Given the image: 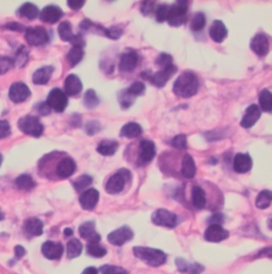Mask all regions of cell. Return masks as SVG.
<instances>
[{"label": "cell", "instance_id": "obj_64", "mask_svg": "<svg viewBox=\"0 0 272 274\" xmlns=\"http://www.w3.org/2000/svg\"><path fill=\"white\" fill-rule=\"evenodd\" d=\"M2 219H3V215H2V213H0V221H1V220H2Z\"/></svg>", "mask_w": 272, "mask_h": 274}, {"label": "cell", "instance_id": "obj_46", "mask_svg": "<svg viewBox=\"0 0 272 274\" xmlns=\"http://www.w3.org/2000/svg\"><path fill=\"white\" fill-rule=\"evenodd\" d=\"M102 274H129V272L121 267L113 265H104L100 268Z\"/></svg>", "mask_w": 272, "mask_h": 274}, {"label": "cell", "instance_id": "obj_30", "mask_svg": "<svg viewBox=\"0 0 272 274\" xmlns=\"http://www.w3.org/2000/svg\"><path fill=\"white\" fill-rule=\"evenodd\" d=\"M142 133V128L137 122H128L120 130V136L127 138L138 137Z\"/></svg>", "mask_w": 272, "mask_h": 274}, {"label": "cell", "instance_id": "obj_61", "mask_svg": "<svg viewBox=\"0 0 272 274\" xmlns=\"http://www.w3.org/2000/svg\"><path fill=\"white\" fill-rule=\"evenodd\" d=\"M82 274H98V271L96 268H94V267H88V268H86Z\"/></svg>", "mask_w": 272, "mask_h": 274}, {"label": "cell", "instance_id": "obj_20", "mask_svg": "<svg viewBox=\"0 0 272 274\" xmlns=\"http://www.w3.org/2000/svg\"><path fill=\"white\" fill-rule=\"evenodd\" d=\"M253 165V160L249 154L246 153H238L234 157L233 168L237 173H246L251 170Z\"/></svg>", "mask_w": 272, "mask_h": 274}, {"label": "cell", "instance_id": "obj_45", "mask_svg": "<svg viewBox=\"0 0 272 274\" xmlns=\"http://www.w3.org/2000/svg\"><path fill=\"white\" fill-rule=\"evenodd\" d=\"M118 101H119L120 106L122 109H129L134 103L135 98L131 97L130 95H128L127 91L124 90L122 91H120V93H119Z\"/></svg>", "mask_w": 272, "mask_h": 274}, {"label": "cell", "instance_id": "obj_62", "mask_svg": "<svg viewBox=\"0 0 272 274\" xmlns=\"http://www.w3.org/2000/svg\"><path fill=\"white\" fill-rule=\"evenodd\" d=\"M64 234H65L66 236H71L72 234H73V232H72L71 229H68V228H67V229L64 230Z\"/></svg>", "mask_w": 272, "mask_h": 274}, {"label": "cell", "instance_id": "obj_40", "mask_svg": "<svg viewBox=\"0 0 272 274\" xmlns=\"http://www.w3.org/2000/svg\"><path fill=\"white\" fill-rule=\"evenodd\" d=\"M205 25H206V17L203 13L199 12L194 16L192 24H190V28H192V30L195 32H199L204 28V27H205Z\"/></svg>", "mask_w": 272, "mask_h": 274}, {"label": "cell", "instance_id": "obj_8", "mask_svg": "<svg viewBox=\"0 0 272 274\" xmlns=\"http://www.w3.org/2000/svg\"><path fill=\"white\" fill-rule=\"evenodd\" d=\"M46 104L48 105L50 110H54L58 113H62L65 111L68 104V98L66 93L60 89H53L48 97H47Z\"/></svg>", "mask_w": 272, "mask_h": 274}, {"label": "cell", "instance_id": "obj_1", "mask_svg": "<svg viewBox=\"0 0 272 274\" xmlns=\"http://www.w3.org/2000/svg\"><path fill=\"white\" fill-rule=\"evenodd\" d=\"M199 90V79L193 71H184L175 80L173 93L180 98H190L195 96Z\"/></svg>", "mask_w": 272, "mask_h": 274}, {"label": "cell", "instance_id": "obj_26", "mask_svg": "<svg viewBox=\"0 0 272 274\" xmlns=\"http://www.w3.org/2000/svg\"><path fill=\"white\" fill-rule=\"evenodd\" d=\"M175 265L180 272L187 273V274H201L204 271V269H205L200 264L189 263L183 258H176Z\"/></svg>", "mask_w": 272, "mask_h": 274}, {"label": "cell", "instance_id": "obj_54", "mask_svg": "<svg viewBox=\"0 0 272 274\" xmlns=\"http://www.w3.org/2000/svg\"><path fill=\"white\" fill-rule=\"evenodd\" d=\"M70 44L72 45V47H76V48L83 49L85 47V41H84L83 36L81 34H77V35L74 34L72 39L70 41Z\"/></svg>", "mask_w": 272, "mask_h": 274}, {"label": "cell", "instance_id": "obj_3", "mask_svg": "<svg viewBox=\"0 0 272 274\" xmlns=\"http://www.w3.org/2000/svg\"><path fill=\"white\" fill-rule=\"evenodd\" d=\"M131 179V172L128 169H120L108 178L105 184V190L111 195H116L124 190L128 180Z\"/></svg>", "mask_w": 272, "mask_h": 274}, {"label": "cell", "instance_id": "obj_18", "mask_svg": "<svg viewBox=\"0 0 272 274\" xmlns=\"http://www.w3.org/2000/svg\"><path fill=\"white\" fill-rule=\"evenodd\" d=\"M262 111L260 106L256 104H251L247 109L246 113L240 122V125L244 129H250L257 122V120L261 118Z\"/></svg>", "mask_w": 272, "mask_h": 274}, {"label": "cell", "instance_id": "obj_59", "mask_svg": "<svg viewBox=\"0 0 272 274\" xmlns=\"http://www.w3.org/2000/svg\"><path fill=\"white\" fill-rule=\"evenodd\" d=\"M14 252H15L16 258H22L26 254V250H25L24 246H22V245H16L15 249H14Z\"/></svg>", "mask_w": 272, "mask_h": 274}, {"label": "cell", "instance_id": "obj_43", "mask_svg": "<svg viewBox=\"0 0 272 274\" xmlns=\"http://www.w3.org/2000/svg\"><path fill=\"white\" fill-rule=\"evenodd\" d=\"M146 88H145V84L142 82H134L132 83L130 86H129L128 89H126L125 91H127L128 95H130L133 98H136L137 96H140L144 93Z\"/></svg>", "mask_w": 272, "mask_h": 274}, {"label": "cell", "instance_id": "obj_4", "mask_svg": "<svg viewBox=\"0 0 272 274\" xmlns=\"http://www.w3.org/2000/svg\"><path fill=\"white\" fill-rule=\"evenodd\" d=\"M176 69H178L176 68V66L172 64V65H170L169 67L161 69L160 71L155 72V73H151L150 71H142L141 78L148 80V81H150L152 84L158 86V88H163V86L166 85L168 80L176 72Z\"/></svg>", "mask_w": 272, "mask_h": 274}, {"label": "cell", "instance_id": "obj_35", "mask_svg": "<svg viewBox=\"0 0 272 274\" xmlns=\"http://www.w3.org/2000/svg\"><path fill=\"white\" fill-rule=\"evenodd\" d=\"M271 201H272V193L270 190H263L256 198L255 201V205L257 209L260 210H266L271 205Z\"/></svg>", "mask_w": 272, "mask_h": 274}, {"label": "cell", "instance_id": "obj_10", "mask_svg": "<svg viewBox=\"0 0 272 274\" xmlns=\"http://www.w3.org/2000/svg\"><path fill=\"white\" fill-rule=\"evenodd\" d=\"M156 154L155 144L152 140L142 139L139 144V155L137 164L139 166H145L151 163Z\"/></svg>", "mask_w": 272, "mask_h": 274}, {"label": "cell", "instance_id": "obj_27", "mask_svg": "<svg viewBox=\"0 0 272 274\" xmlns=\"http://www.w3.org/2000/svg\"><path fill=\"white\" fill-rule=\"evenodd\" d=\"M53 66H44V67L37 69L33 73L32 81L36 85H44L49 82V80L53 73Z\"/></svg>", "mask_w": 272, "mask_h": 274}, {"label": "cell", "instance_id": "obj_39", "mask_svg": "<svg viewBox=\"0 0 272 274\" xmlns=\"http://www.w3.org/2000/svg\"><path fill=\"white\" fill-rule=\"evenodd\" d=\"M84 104L87 109H95L99 105V98L94 90H88L85 92Z\"/></svg>", "mask_w": 272, "mask_h": 274}, {"label": "cell", "instance_id": "obj_48", "mask_svg": "<svg viewBox=\"0 0 272 274\" xmlns=\"http://www.w3.org/2000/svg\"><path fill=\"white\" fill-rule=\"evenodd\" d=\"M14 66V60L8 57H0V75H4Z\"/></svg>", "mask_w": 272, "mask_h": 274}, {"label": "cell", "instance_id": "obj_63", "mask_svg": "<svg viewBox=\"0 0 272 274\" xmlns=\"http://www.w3.org/2000/svg\"><path fill=\"white\" fill-rule=\"evenodd\" d=\"M2 160H3V157L1 154H0V166H1V164H2Z\"/></svg>", "mask_w": 272, "mask_h": 274}, {"label": "cell", "instance_id": "obj_42", "mask_svg": "<svg viewBox=\"0 0 272 274\" xmlns=\"http://www.w3.org/2000/svg\"><path fill=\"white\" fill-rule=\"evenodd\" d=\"M87 254L93 257H103L106 254V249L98 244H88Z\"/></svg>", "mask_w": 272, "mask_h": 274}, {"label": "cell", "instance_id": "obj_12", "mask_svg": "<svg viewBox=\"0 0 272 274\" xmlns=\"http://www.w3.org/2000/svg\"><path fill=\"white\" fill-rule=\"evenodd\" d=\"M31 96V91L28 86L23 82L13 83L9 91V98L14 103L25 102Z\"/></svg>", "mask_w": 272, "mask_h": 274}, {"label": "cell", "instance_id": "obj_29", "mask_svg": "<svg viewBox=\"0 0 272 274\" xmlns=\"http://www.w3.org/2000/svg\"><path fill=\"white\" fill-rule=\"evenodd\" d=\"M197 168L193 156L185 154L182 160V175L187 179H193L196 176Z\"/></svg>", "mask_w": 272, "mask_h": 274}, {"label": "cell", "instance_id": "obj_23", "mask_svg": "<svg viewBox=\"0 0 272 274\" xmlns=\"http://www.w3.org/2000/svg\"><path fill=\"white\" fill-rule=\"evenodd\" d=\"M64 89H65L64 92L67 96H76L82 91L83 85L79 77H77L76 75H69L65 79Z\"/></svg>", "mask_w": 272, "mask_h": 274}, {"label": "cell", "instance_id": "obj_11", "mask_svg": "<svg viewBox=\"0 0 272 274\" xmlns=\"http://www.w3.org/2000/svg\"><path fill=\"white\" fill-rule=\"evenodd\" d=\"M134 237V233L133 231L129 228L127 225L121 226V228L115 230L113 232H111L107 235V240L108 243L113 245H122L125 244L126 243L130 242Z\"/></svg>", "mask_w": 272, "mask_h": 274}, {"label": "cell", "instance_id": "obj_55", "mask_svg": "<svg viewBox=\"0 0 272 274\" xmlns=\"http://www.w3.org/2000/svg\"><path fill=\"white\" fill-rule=\"evenodd\" d=\"M67 4L71 10L77 11L82 8V6L85 4V1L84 0H68Z\"/></svg>", "mask_w": 272, "mask_h": 274}, {"label": "cell", "instance_id": "obj_37", "mask_svg": "<svg viewBox=\"0 0 272 274\" xmlns=\"http://www.w3.org/2000/svg\"><path fill=\"white\" fill-rule=\"evenodd\" d=\"M58 32L60 37L62 38V41L64 42H69L73 37V33H72V26L69 22H62L59 25L58 28Z\"/></svg>", "mask_w": 272, "mask_h": 274}, {"label": "cell", "instance_id": "obj_41", "mask_svg": "<svg viewBox=\"0 0 272 274\" xmlns=\"http://www.w3.org/2000/svg\"><path fill=\"white\" fill-rule=\"evenodd\" d=\"M93 183V178L88 175H82L73 182V187L77 191H83Z\"/></svg>", "mask_w": 272, "mask_h": 274}, {"label": "cell", "instance_id": "obj_33", "mask_svg": "<svg viewBox=\"0 0 272 274\" xmlns=\"http://www.w3.org/2000/svg\"><path fill=\"white\" fill-rule=\"evenodd\" d=\"M18 12H19L20 16L31 19V21H32V19H35L39 14V11L37 9V6L35 4L30 3V2H27V3L23 4L22 6H20V9H19Z\"/></svg>", "mask_w": 272, "mask_h": 274}, {"label": "cell", "instance_id": "obj_60", "mask_svg": "<svg viewBox=\"0 0 272 274\" xmlns=\"http://www.w3.org/2000/svg\"><path fill=\"white\" fill-rule=\"evenodd\" d=\"M39 112H40V114L42 115H48L49 113H50V109L48 108V105H47L46 103H43L42 105L39 106Z\"/></svg>", "mask_w": 272, "mask_h": 274}, {"label": "cell", "instance_id": "obj_7", "mask_svg": "<svg viewBox=\"0 0 272 274\" xmlns=\"http://www.w3.org/2000/svg\"><path fill=\"white\" fill-rule=\"evenodd\" d=\"M25 37L30 46H43L49 42V34L44 27H32L26 29Z\"/></svg>", "mask_w": 272, "mask_h": 274}, {"label": "cell", "instance_id": "obj_5", "mask_svg": "<svg viewBox=\"0 0 272 274\" xmlns=\"http://www.w3.org/2000/svg\"><path fill=\"white\" fill-rule=\"evenodd\" d=\"M187 3L188 2L186 1H180L178 2V4L169 6L168 15L166 18L169 26L181 27L183 24H185V22L187 21Z\"/></svg>", "mask_w": 272, "mask_h": 274}, {"label": "cell", "instance_id": "obj_25", "mask_svg": "<svg viewBox=\"0 0 272 274\" xmlns=\"http://www.w3.org/2000/svg\"><path fill=\"white\" fill-rule=\"evenodd\" d=\"M42 253L48 259H59L63 254V245L59 243L46 242L42 245Z\"/></svg>", "mask_w": 272, "mask_h": 274}, {"label": "cell", "instance_id": "obj_6", "mask_svg": "<svg viewBox=\"0 0 272 274\" xmlns=\"http://www.w3.org/2000/svg\"><path fill=\"white\" fill-rule=\"evenodd\" d=\"M18 128L23 133L33 137L42 136L44 126L37 117L27 115L18 120Z\"/></svg>", "mask_w": 272, "mask_h": 274}, {"label": "cell", "instance_id": "obj_53", "mask_svg": "<svg viewBox=\"0 0 272 274\" xmlns=\"http://www.w3.org/2000/svg\"><path fill=\"white\" fill-rule=\"evenodd\" d=\"M11 134V126L6 120H0V139L8 137Z\"/></svg>", "mask_w": 272, "mask_h": 274}, {"label": "cell", "instance_id": "obj_47", "mask_svg": "<svg viewBox=\"0 0 272 274\" xmlns=\"http://www.w3.org/2000/svg\"><path fill=\"white\" fill-rule=\"evenodd\" d=\"M100 130H101V124L98 120H90V122H87V123L85 124L86 134L90 136L96 135L97 133L100 132Z\"/></svg>", "mask_w": 272, "mask_h": 274}, {"label": "cell", "instance_id": "obj_38", "mask_svg": "<svg viewBox=\"0 0 272 274\" xmlns=\"http://www.w3.org/2000/svg\"><path fill=\"white\" fill-rule=\"evenodd\" d=\"M84 57V50L81 48H76V47H72V48L69 50L67 55V60L69 62L71 67L76 66L77 64H79L81 62V60L83 59Z\"/></svg>", "mask_w": 272, "mask_h": 274}, {"label": "cell", "instance_id": "obj_52", "mask_svg": "<svg viewBox=\"0 0 272 274\" xmlns=\"http://www.w3.org/2000/svg\"><path fill=\"white\" fill-rule=\"evenodd\" d=\"M27 61H28V52L25 49V47L22 46V48L19 49L16 55V60L14 61V64H18V66H24Z\"/></svg>", "mask_w": 272, "mask_h": 274}, {"label": "cell", "instance_id": "obj_44", "mask_svg": "<svg viewBox=\"0 0 272 274\" xmlns=\"http://www.w3.org/2000/svg\"><path fill=\"white\" fill-rule=\"evenodd\" d=\"M155 64L162 69L169 67L170 65H172V57L168 55V53H161L158 59H156Z\"/></svg>", "mask_w": 272, "mask_h": 274}, {"label": "cell", "instance_id": "obj_32", "mask_svg": "<svg viewBox=\"0 0 272 274\" xmlns=\"http://www.w3.org/2000/svg\"><path fill=\"white\" fill-rule=\"evenodd\" d=\"M82 249H83V245L80 243V240L76 238L70 239L69 242L67 243V257L72 259L80 256Z\"/></svg>", "mask_w": 272, "mask_h": 274}, {"label": "cell", "instance_id": "obj_50", "mask_svg": "<svg viewBox=\"0 0 272 274\" xmlns=\"http://www.w3.org/2000/svg\"><path fill=\"white\" fill-rule=\"evenodd\" d=\"M104 35L111 39H118L122 34V29L119 28L118 26H113L111 28L105 29L104 28Z\"/></svg>", "mask_w": 272, "mask_h": 274}, {"label": "cell", "instance_id": "obj_17", "mask_svg": "<svg viewBox=\"0 0 272 274\" xmlns=\"http://www.w3.org/2000/svg\"><path fill=\"white\" fill-rule=\"evenodd\" d=\"M99 201V191L95 188H90L81 193L79 198L80 205L83 210L93 211Z\"/></svg>", "mask_w": 272, "mask_h": 274}, {"label": "cell", "instance_id": "obj_28", "mask_svg": "<svg viewBox=\"0 0 272 274\" xmlns=\"http://www.w3.org/2000/svg\"><path fill=\"white\" fill-rule=\"evenodd\" d=\"M119 143L114 139H104L98 145L97 152L103 156H111L117 152Z\"/></svg>", "mask_w": 272, "mask_h": 274}, {"label": "cell", "instance_id": "obj_15", "mask_svg": "<svg viewBox=\"0 0 272 274\" xmlns=\"http://www.w3.org/2000/svg\"><path fill=\"white\" fill-rule=\"evenodd\" d=\"M39 18L40 21L47 23V24H54L59 22L63 16V10L58 5L50 4L47 5L39 13Z\"/></svg>", "mask_w": 272, "mask_h": 274}, {"label": "cell", "instance_id": "obj_19", "mask_svg": "<svg viewBox=\"0 0 272 274\" xmlns=\"http://www.w3.org/2000/svg\"><path fill=\"white\" fill-rule=\"evenodd\" d=\"M80 236L86 239L90 244H98L100 242V235L96 232V226L94 221H87L80 225Z\"/></svg>", "mask_w": 272, "mask_h": 274}, {"label": "cell", "instance_id": "obj_16", "mask_svg": "<svg viewBox=\"0 0 272 274\" xmlns=\"http://www.w3.org/2000/svg\"><path fill=\"white\" fill-rule=\"evenodd\" d=\"M230 236V233L224 230L221 225L210 224L204 233V238L209 243H220Z\"/></svg>", "mask_w": 272, "mask_h": 274}, {"label": "cell", "instance_id": "obj_24", "mask_svg": "<svg viewBox=\"0 0 272 274\" xmlns=\"http://www.w3.org/2000/svg\"><path fill=\"white\" fill-rule=\"evenodd\" d=\"M24 231L30 237L40 236L44 231V224L38 218L32 217L27 219L24 223Z\"/></svg>", "mask_w": 272, "mask_h": 274}, {"label": "cell", "instance_id": "obj_21", "mask_svg": "<svg viewBox=\"0 0 272 274\" xmlns=\"http://www.w3.org/2000/svg\"><path fill=\"white\" fill-rule=\"evenodd\" d=\"M76 167V163L71 157H65L58 164L56 172L60 179H67L73 175Z\"/></svg>", "mask_w": 272, "mask_h": 274}, {"label": "cell", "instance_id": "obj_22", "mask_svg": "<svg viewBox=\"0 0 272 274\" xmlns=\"http://www.w3.org/2000/svg\"><path fill=\"white\" fill-rule=\"evenodd\" d=\"M209 36L216 43H222L226 39L228 36V29L223 22L218 21V19L213 22L209 28Z\"/></svg>", "mask_w": 272, "mask_h": 274}, {"label": "cell", "instance_id": "obj_13", "mask_svg": "<svg viewBox=\"0 0 272 274\" xmlns=\"http://www.w3.org/2000/svg\"><path fill=\"white\" fill-rule=\"evenodd\" d=\"M139 62V57L133 50L126 51L121 55L119 61V69L122 72H131L137 67Z\"/></svg>", "mask_w": 272, "mask_h": 274}, {"label": "cell", "instance_id": "obj_31", "mask_svg": "<svg viewBox=\"0 0 272 274\" xmlns=\"http://www.w3.org/2000/svg\"><path fill=\"white\" fill-rule=\"evenodd\" d=\"M192 199H193V205L196 207L197 210H202L205 207V205H206L205 192H204V190L201 188L200 186L193 187Z\"/></svg>", "mask_w": 272, "mask_h": 274}, {"label": "cell", "instance_id": "obj_58", "mask_svg": "<svg viewBox=\"0 0 272 274\" xmlns=\"http://www.w3.org/2000/svg\"><path fill=\"white\" fill-rule=\"evenodd\" d=\"M222 221H223V217L221 213H215V215H213L209 219V222L212 224L220 225V223H222Z\"/></svg>", "mask_w": 272, "mask_h": 274}, {"label": "cell", "instance_id": "obj_57", "mask_svg": "<svg viewBox=\"0 0 272 274\" xmlns=\"http://www.w3.org/2000/svg\"><path fill=\"white\" fill-rule=\"evenodd\" d=\"M5 28H8L9 30H12V31H18V32L25 30V27L23 25H20L15 22H12V23H9L8 25H5Z\"/></svg>", "mask_w": 272, "mask_h": 274}, {"label": "cell", "instance_id": "obj_34", "mask_svg": "<svg viewBox=\"0 0 272 274\" xmlns=\"http://www.w3.org/2000/svg\"><path fill=\"white\" fill-rule=\"evenodd\" d=\"M258 101H260L261 109L264 112L271 113V111H272V93L270 92L269 90H263L260 92Z\"/></svg>", "mask_w": 272, "mask_h": 274}, {"label": "cell", "instance_id": "obj_56", "mask_svg": "<svg viewBox=\"0 0 272 274\" xmlns=\"http://www.w3.org/2000/svg\"><path fill=\"white\" fill-rule=\"evenodd\" d=\"M154 9V2L153 1H146L142 2L140 6V11L144 15H148L149 13H151Z\"/></svg>", "mask_w": 272, "mask_h": 274}, {"label": "cell", "instance_id": "obj_51", "mask_svg": "<svg viewBox=\"0 0 272 274\" xmlns=\"http://www.w3.org/2000/svg\"><path fill=\"white\" fill-rule=\"evenodd\" d=\"M168 11H169V5L161 4L158 8V10H156V21L159 23L165 22L168 15Z\"/></svg>", "mask_w": 272, "mask_h": 274}, {"label": "cell", "instance_id": "obj_14", "mask_svg": "<svg viewBox=\"0 0 272 274\" xmlns=\"http://www.w3.org/2000/svg\"><path fill=\"white\" fill-rule=\"evenodd\" d=\"M251 49L258 57H265L269 52V38L264 33H258L251 41Z\"/></svg>", "mask_w": 272, "mask_h": 274}, {"label": "cell", "instance_id": "obj_2", "mask_svg": "<svg viewBox=\"0 0 272 274\" xmlns=\"http://www.w3.org/2000/svg\"><path fill=\"white\" fill-rule=\"evenodd\" d=\"M134 255L142 260L148 266L160 267L166 262V254L162 250L148 248V246H135L133 249Z\"/></svg>", "mask_w": 272, "mask_h": 274}, {"label": "cell", "instance_id": "obj_49", "mask_svg": "<svg viewBox=\"0 0 272 274\" xmlns=\"http://www.w3.org/2000/svg\"><path fill=\"white\" fill-rule=\"evenodd\" d=\"M171 146L174 147V148H176V149H180V150L186 149L187 148V138H186V135H184V134L176 135L171 140Z\"/></svg>", "mask_w": 272, "mask_h": 274}, {"label": "cell", "instance_id": "obj_9", "mask_svg": "<svg viewBox=\"0 0 272 274\" xmlns=\"http://www.w3.org/2000/svg\"><path fill=\"white\" fill-rule=\"evenodd\" d=\"M151 220L155 225L172 229L178 223V216L172 212L165 209H160L152 213Z\"/></svg>", "mask_w": 272, "mask_h": 274}, {"label": "cell", "instance_id": "obj_36", "mask_svg": "<svg viewBox=\"0 0 272 274\" xmlns=\"http://www.w3.org/2000/svg\"><path fill=\"white\" fill-rule=\"evenodd\" d=\"M15 184H16L18 189H20V190H27V191L31 190V189L34 188V187H35V182H34V180L29 175L19 176L16 179Z\"/></svg>", "mask_w": 272, "mask_h": 274}]
</instances>
